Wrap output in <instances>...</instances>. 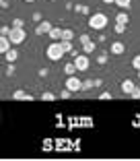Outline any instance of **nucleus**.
<instances>
[{"mask_svg": "<svg viewBox=\"0 0 140 161\" xmlns=\"http://www.w3.org/2000/svg\"><path fill=\"white\" fill-rule=\"evenodd\" d=\"M109 23L107 19V14H103V13H93L89 14V27L95 29V31H101V29H105Z\"/></svg>", "mask_w": 140, "mask_h": 161, "instance_id": "obj_1", "label": "nucleus"}, {"mask_svg": "<svg viewBox=\"0 0 140 161\" xmlns=\"http://www.w3.org/2000/svg\"><path fill=\"white\" fill-rule=\"evenodd\" d=\"M8 39H10V43H14V46L25 43V42H27V31H25L23 27H10Z\"/></svg>", "mask_w": 140, "mask_h": 161, "instance_id": "obj_2", "label": "nucleus"}, {"mask_svg": "<svg viewBox=\"0 0 140 161\" xmlns=\"http://www.w3.org/2000/svg\"><path fill=\"white\" fill-rule=\"evenodd\" d=\"M46 54H47V58H50L51 62H58V60H62V58H64V50H62L60 42H51L50 46H47Z\"/></svg>", "mask_w": 140, "mask_h": 161, "instance_id": "obj_3", "label": "nucleus"}, {"mask_svg": "<svg viewBox=\"0 0 140 161\" xmlns=\"http://www.w3.org/2000/svg\"><path fill=\"white\" fill-rule=\"evenodd\" d=\"M89 66H91L89 54H76V56H74V68H76V72L89 70Z\"/></svg>", "mask_w": 140, "mask_h": 161, "instance_id": "obj_4", "label": "nucleus"}, {"mask_svg": "<svg viewBox=\"0 0 140 161\" xmlns=\"http://www.w3.org/2000/svg\"><path fill=\"white\" fill-rule=\"evenodd\" d=\"M80 83H83V80H80L76 75H70L68 79H66V89L72 91V93H76V91H80Z\"/></svg>", "mask_w": 140, "mask_h": 161, "instance_id": "obj_5", "label": "nucleus"}, {"mask_svg": "<svg viewBox=\"0 0 140 161\" xmlns=\"http://www.w3.org/2000/svg\"><path fill=\"white\" fill-rule=\"evenodd\" d=\"M50 27H51L50 21H39L37 27H35V33H37V35H43V33H47V31H50Z\"/></svg>", "mask_w": 140, "mask_h": 161, "instance_id": "obj_6", "label": "nucleus"}, {"mask_svg": "<svg viewBox=\"0 0 140 161\" xmlns=\"http://www.w3.org/2000/svg\"><path fill=\"white\" fill-rule=\"evenodd\" d=\"M124 52H126V46H124L121 42H113L111 43V54L113 56H121Z\"/></svg>", "mask_w": 140, "mask_h": 161, "instance_id": "obj_7", "label": "nucleus"}, {"mask_svg": "<svg viewBox=\"0 0 140 161\" xmlns=\"http://www.w3.org/2000/svg\"><path fill=\"white\" fill-rule=\"evenodd\" d=\"M80 46H83V54H93V52H95V47H97L93 39H87V42L80 43Z\"/></svg>", "mask_w": 140, "mask_h": 161, "instance_id": "obj_8", "label": "nucleus"}, {"mask_svg": "<svg viewBox=\"0 0 140 161\" xmlns=\"http://www.w3.org/2000/svg\"><path fill=\"white\" fill-rule=\"evenodd\" d=\"M62 46V50H64V54H70L72 50H74V46H72V39H58Z\"/></svg>", "mask_w": 140, "mask_h": 161, "instance_id": "obj_9", "label": "nucleus"}, {"mask_svg": "<svg viewBox=\"0 0 140 161\" xmlns=\"http://www.w3.org/2000/svg\"><path fill=\"white\" fill-rule=\"evenodd\" d=\"M4 56H6V62H17V58H19V52L14 50V47H8L4 52Z\"/></svg>", "mask_w": 140, "mask_h": 161, "instance_id": "obj_10", "label": "nucleus"}, {"mask_svg": "<svg viewBox=\"0 0 140 161\" xmlns=\"http://www.w3.org/2000/svg\"><path fill=\"white\" fill-rule=\"evenodd\" d=\"M47 35H50L54 42H58V39H60V35H62V29H60V27H54V25H51L50 31H47Z\"/></svg>", "mask_w": 140, "mask_h": 161, "instance_id": "obj_11", "label": "nucleus"}, {"mask_svg": "<svg viewBox=\"0 0 140 161\" xmlns=\"http://www.w3.org/2000/svg\"><path fill=\"white\" fill-rule=\"evenodd\" d=\"M8 47H10V39L6 35H0V54H4Z\"/></svg>", "mask_w": 140, "mask_h": 161, "instance_id": "obj_12", "label": "nucleus"}, {"mask_svg": "<svg viewBox=\"0 0 140 161\" xmlns=\"http://www.w3.org/2000/svg\"><path fill=\"white\" fill-rule=\"evenodd\" d=\"M134 87H136V83H134V80H130V79H126L124 83H121V91H124V93H130Z\"/></svg>", "mask_w": 140, "mask_h": 161, "instance_id": "obj_13", "label": "nucleus"}, {"mask_svg": "<svg viewBox=\"0 0 140 161\" xmlns=\"http://www.w3.org/2000/svg\"><path fill=\"white\" fill-rule=\"evenodd\" d=\"M13 99H33V97H31V95H27L23 89H17L13 93Z\"/></svg>", "mask_w": 140, "mask_h": 161, "instance_id": "obj_14", "label": "nucleus"}, {"mask_svg": "<svg viewBox=\"0 0 140 161\" xmlns=\"http://www.w3.org/2000/svg\"><path fill=\"white\" fill-rule=\"evenodd\" d=\"M116 23H124V25H128V23H130V17H128L126 13H117V17H116Z\"/></svg>", "mask_w": 140, "mask_h": 161, "instance_id": "obj_15", "label": "nucleus"}, {"mask_svg": "<svg viewBox=\"0 0 140 161\" xmlns=\"http://www.w3.org/2000/svg\"><path fill=\"white\" fill-rule=\"evenodd\" d=\"M60 39H74V31H72V29H62Z\"/></svg>", "mask_w": 140, "mask_h": 161, "instance_id": "obj_16", "label": "nucleus"}, {"mask_svg": "<svg viewBox=\"0 0 140 161\" xmlns=\"http://www.w3.org/2000/svg\"><path fill=\"white\" fill-rule=\"evenodd\" d=\"M74 10H76L78 14H89V6H87V4H76Z\"/></svg>", "mask_w": 140, "mask_h": 161, "instance_id": "obj_17", "label": "nucleus"}, {"mask_svg": "<svg viewBox=\"0 0 140 161\" xmlns=\"http://www.w3.org/2000/svg\"><path fill=\"white\" fill-rule=\"evenodd\" d=\"M64 72H66V75H74V72H76V68H74V62H68V64H66V66H64Z\"/></svg>", "mask_w": 140, "mask_h": 161, "instance_id": "obj_18", "label": "nucleus"}, {"mask_svg": "<svg viewBox=\"0 0 140 161\" xmlns=\"http://www.w3.org/2000/svg\"><path fill=\"white\" fill-rule=\"evenodd\" d=\"M130 2L132 0H113V4H117L120 8H130Z\"/></svg>", "mask_w": 140, "mask_h": 161, "instance_id": "obj_19", "label": "nucleus"}, {"mask_svg": "<svg viewBox=\"0 0 140 161\" xmlns=\"http://www.w3.org/2000/svg\"><path fill=\"white\" fill-rule=\"evenodd\" d=\"M91 87H93V80H83V83H80V91H89Z\"/></svg>", "mask_w": 140, "mask_h": 161, "instance_id": "obj_20", "label": "nucleus"}, {"mask_svg": "<svg viewBox=\"0 0 140 161\" xmlns=\"http://www.w3.org/2000/svg\"><path fill=\"white\" fill-rule=\"evenodd\" d=\"M126 29H128V25H124V23H116V27H113V31H116V33H124Z\"/></svg>", "mask_w": 140, "mask_h": 161, "instance_id": "obj_21", "label": "nucleus"}, {"mask_svg": "<svg viewBox=\"0 0 140 161\" xmlns=\"http://www.w3.org/2000/svg\"><path fill=\"white\" fill-rule=\"evenodd\" d=\"M128 95H130L132 99H140V89H138V87H134V89H132Z\"/></svg>", "mask_w": 140, "mask_h": 161, "instance_id": "obj_22", "label": "nucleus"}, {"mask_svg": "<svg viewBox=\"0 0 140 161\" xmlns=\"http://www.w3.org/2000/svg\"><path fill=\"white\" fill-rule=\"evenodd\" d=\"M41 99H43V101H54V99H56V95H54V93H43Z\"/></svg>", "mask_w": 140, "mask_h": 161, "instance_id": "obj_23", "label": "nucleus"}, {"mask_svg": "<svg viewBox=\"0 0 140 161\" xmlns=\"http://www.w3.org/2000/svg\"><path fill=\"white\" fill-rule=\"evenodd\" d=\"M132 66H134L136 70L140 68V54H138V56H134V58H132Z\"/></svg>", "mask_w": 140, "mask_h": 161, "instance_id": "obj_24", "label": "nucleus"}, {"mask_svg": "<svg viewBox=\"0 0 140 161\" xmlns=\"http://www.w3.org/2000/svg\"><path fill=\"white\" fill-rule=\"evenodd\" d=\"M8 31H10L8 25H2V27H0V35H6V37H8Z\"/></svg>", "mask_w": 140, "mask_h": 161, "instance_id": "obj_25", "label": "nucleus"}, {"mask_svg": "<svg viewBox=\"0 0 140 161\" xmlns=\"http://www.w3.org/2000/svg\"><path fill=\"white\" fill-rule=\"evenodd\" d=\"M97 62H99V64H105V62H107V54H99Z\"/></svg>", "mask_w": 140, "mask_h": 161, "instance_id": "obj_26", "label": "nucleus"}, {"mask_svg": "<svg viewBox=\"0 0 140 161\" xmlns=\"http://www.w3.org/2000/svg\"><path fill=\"white\" fill-rule=\"evenodd\" d=\"M13 64H14V62H8V68H6V75H8V76L14 75V66H13Z\"/></svg>", "mask_w": 140, "mask_h": 161, "instance_id": "obj_27", "label": "nucleus"}, {"mask_svg": "<svg viewBox=\"0 0 140 161\" xmlns=\"http://www.w3.org/2000/svg\"><path fill=\"white\" fill-rule=\"evenodd\" d=\"M70 95H72V91H68V89H66V91H62V93H60V97H62V99H68Z\"/></svg>", "mask_w": 140, "mask_h": 161, "instance_id": "obj_28", "label": "nucleus"}, {"mask_svg": "<svg viewBox=\"0 0 140 161\" xmlns=\"http://www.w3.org/2000/svg\"><path fill=\"white\" fill-rule=\"evenodd\" d=\"M23 25H25L23 19H14V21H13V27H23Z\"/></svg>", "mask_w": 140, "mask_h": 161, "instance_id": "obj_29", "label": "nucleus"}, {"mask_svg": "<svg viewBox=\"0 0 140 161\" xmlns=\"http://www.w3.org/2000/svg\"><path fill=\"white\" fill-rule=\"evenodd\" d=\"M99 99H111V93H107V91H105V93L99 95Z\"/></svg>", "mask_w": 140, "mask_h": 161, "instance_id": "obj_30", "label": "nucleus"}, {"mask_svg": "<svg viewBox=\"0 0 140 161\" xmlns=\"http://www.w3.org/2000/svg\"><path fill=\"white\" fill-rule=\"evenodd\" d=\"M87 39H91V37H89V35H87V33H83V35H80V37H78V42H80V43H84V42H87Z\"/></svg>", "mask_w": 140, "mask_h": 161, "instance_id": "obj_31", "label": "nucleus"}, {"mask_svg": "<svg viewBox=\"0 0 140 161\" xmlns=\"http://www.w3.org/2000/svg\"><path fill=\"white\" fill-rule=\"evenodd\" d=\"M39 19H41V14H39V13H33V21H37V23H39Z\"/></svg>", "mask_w": 140, "mask_h": 161, "instance_id": "obj_32", "label": "nucleus"}, {"mask_svg": "<svg viewBox=\"0 0 140 161\" xmlns=\"http://www.w3.org/2000/svg\"><path fill=\"white\" fill-rule=\"evenodd\" d=\"M0 8H6V0H0Z\"/></svg>", "mask_w": 140, "mask_h": 161, "instance_id": "obj_33", "label": "nucleus"}, {"mask_svg": "<svg viewBox=\"0 0 140 161\" xmlns=\"http://www.w3.org/2000/svg\"><path fill=\"white\" fill-rule=\"evenodd\" d=\"M103 2H105V4H113V0H103Z\"/></svg>", "mask_w": 140, "mask_h": 161, "instance_id": "obj_34", "label": "nucleus"}, {"mask_svg": "<svg viewBox=\"0 0 140 161\" xmlns=\"http://www.w3.org/2000/svg\"><path fill=\"white\" fill-rule=\"evenodd\" d=\"M25 2H35V0H25Z\"/></svg>", "mask_w": 140, "mask_h": 161, "instance_id": "obj_35", "label": "nucleus"}, {"mask_svg": "<svg viewBox=\"0 0 140 161\" xmlns=\"http://www.w3.org/2000/svg\"><path fill=\"white\" fill-rule=\"evenodd\" d=\"M138 79H140V68H138Z\"/></svg>", "mask_w": 140, "mask_h": 161, "instance_id": "obj_36", "label": "nucleus"}, {"mask_svg": "<svg viewBox=\"0 0 140 161\" xmlns=\"http://www.w3.org/2000/svg\"><path fill=\"white\" fill-rule=\"evenodd\" d=\"M54 2H56V0H54Z\"/></svg>", "mask_w": 140, "mask_h": 161, "instance_id": "obj_37", "label": "nucleus"}]
</instances>
